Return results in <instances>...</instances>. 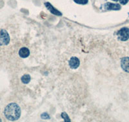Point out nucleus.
<instances>
[{
	"mask_svg": "<svg viewBox=\"0 0 129 122\" xmlns=\"http://www.w3.org/2000/svg\"><path fill=\"white\" fill-rule=\"evenodd\" d=\"M41 118H43V119H50V116L47 113H43L41 114Z\"/></svg>",
	"mask_w": 129,
	"mask_h": 122,
	"instance_id": "nucleus-12",
	"label": "nucleus"
},
{
	"mask_svg": "<svg viewBox=\"0 0 129 122\" xmlns=\"http://www.w3.org/2000/svg\"><path fill=\"white\" fill-rule=\"evenodd\" d=\"M5 116L10 121L17 120L21 116V109L18 104L9 103L5 109Z\"/></svg>",
	"mask_w": 129,
	"mask_h": 122,
	"instance_id": "nucleus-1",
	"label": "nucleus"
},
{
	"mask_svg": "<svg viewBox=\"0 0 129 122\" xmlns=\"http://www.w3.org/2000/svg\"><path fill=\"white\" fill-rule=\"evenodd\" d=\"M112 1H114V2H117V1H119V0H112Z\"/></svg>",
	"mask_w": 129,
	"mask_h": 122,
	"instance_id": "nucleus-14",
	"label": "nucleus"
},
{
	"mask_svg": "<svg viewBox=\"0 0 129 122\" xmlns=\"http://www.w3.org/2000/svg\"><path fill=\"white\" fill-rule=\"evenodd\" d=\"M117 35L120 41H126L129 39V28H122L117 33Z\"/></svg>",
	"mask_w": 129,
	"mask_h": 122,
	"instance_id": "nucleus-2",
	"label": "nucleus"
},
{
	"mask_svg": "<svg viewBox=\"0 0 129 122\" xmlns=\"http://www.w3.org/2000/svg\"><path fill=\"white\" fill-rule=\"evenodd\" d=\"M45 5L46 8H47V9H48V10H49L52 14H54L56 15V16H62V14L58 10L55 9V8L54 7H53L50 3H48V2L45 3Z\"/></svg>",
	"mask_w": 129,
	"mask_h": 122,
	"instance_id": "nucleus-6",
	"label": "nucleus"
},
{
	"mask_svg": "<svg viewBox=\"0 0 129 122\" xmlns=\"http://www.w3.org/2000/svg\"><path fill=\"white\" fill-rule=\"evenodd\" d=\"M21 81L23 84H28L30 81V76L29 75H24L21 77Z\"/></svg>",
	"mask_w": 129,
	"mask_h": 122,
	"instance_id": "nucleus-9",
	"label": "nucleus"
},
{
	"mask_svg": "<svg viewBox=\"0 0 129 122\" xmlns=\"http://www.w3.org/2000/svg\"><path fill=\"white\" fill-rule=\"evenodd\" d=\"M61 117L62 118L64 119V121L65 122H70L71 121V119H70V118L69 117V116L67 115V114L66 113V112H63V113L61 114Z\"/></svg>",
	"mask_w": 129,
	"mask_h": 122,
	"instance_id": "nucleus-10",
	"label": "nucleus"
},
{
	"mask_svg": "<svg viewBox=\"0 0 129 122\" xmlns=\"http://www.w3.org/2000/svg\"><path fill=\"white\" fill-rule=\"evenodd\" d=\"M10 42V37L5 30H0V45H7Z\"/></svg>",
	"mask_w": 129,
	"mask_h": 122,
	"instance_id": "nucleus-3",
	"label": "nucleus"
},
{
	"mask_svg": "<svg viewBox=\"0 0 129 122\" xmlns=\"http://www.w3.org/2000/svg\"><path fill=\"white\" fill-rule=\"evenodd\" d=\"M79 64H80V62L77 57H72L69 60V65L72 69L78 68L79 67Z\"/></svg>",
	"mask_w": 129,
	"mask_h": 122,
	"instance_id": "nucleus-7",
	"label": "nucleus"
},
{
	"mask_svg": "<svg viewBox=\"0 0 129 122\" xmlns=\"http://www.w3.org/2000/svg\"><path fill=\"white\" fill-rule=\"evenodd\" d=\"M128 1L129 0H119V2L122 5H126L128 2Z\"/></svg>",
	"mask_w": 129,
	"mask_h": 122,
	"instance_id": "nucleus-13",
	"label": "nucleus"
},
{
	"mask_svg": "<svg viewBox=\"0 0 129 122\" xmlns=\"http://www.w3.org/2000/svg\"><path fill=\"white\" fill-rule=\"evenodd\" d=\"M121 66L125 72L129 73V57H123L121 60Z\"/></svg>",
	"mask_w": 129,
	"mask_h": 122,
	"instance_id": "nucleus-5",
	"label": "nucleus"
},
{
	"mask_svg": "<svg viewBox=\"0 0 129 122\" xmlns=\"http://www.w3.org/2000/svg\"><path fill=\"white\" fill-rule=\"evenodd\" d=\"M104 9L107 10H119L121 9V6L117 3H107L104 5Z\"/></svg>",
	"mask_w": 129,
	"mask_h": 122,
	"instance_id": "nucleus-4",
	"label": "nucleus"
},
{
	"mask_svg": "<svg viewBox=\"0 0 129 122\" xmlns=\"http://www.w3.org/2000/svg\"><path fill=\"white\" fill-rule=\"evenodd\" d=\"M0 121H2V119H0Z\"/></svg>",
	"mask_w": 129,
	"mask_h": 122,
	"instance_id": "nucleus-15",
	"label": "nucleus"
},
{
	"mask_svg": "<svg viewBox=\"0 0 129 122\" xmlns=\"http://www.w3.org/2000/svg\"><path fill=\"white\" fill-rule=\"evenodd\" d=\"M19 55L22 58H26V57H28L30 55L29 49L27 48H21L19 51Z\"/></svg>",
	"mask_w": 129,
	"mask_h": 122,
	"instance_id": "nucleus-8",
	"label": "nucleus"
},
{
	"mask_svg": "<svg viewBox=\"0 0 129 122\" xmlns=\"http://www.w3.org/2000/svg\"><path fill=\"white\" fill-rule=\"evenodd\" d=\"M75 3L81 5H86L88 3V0H74Z\"/></svg>",
	"mask_w": 129,
	"mask_h": 122,
	"instance_id": "nucleus-11",
	"label": "nucleus"
}]
</instances>
